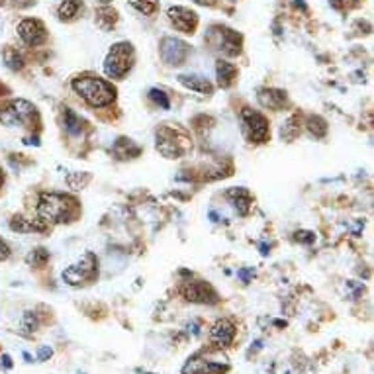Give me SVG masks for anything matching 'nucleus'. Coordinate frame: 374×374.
<instances>
[{
	"mask_svg": "<svg viewBox=\"0 0 374 374\" xmlns=\"http://www.w3.org/2000/svg\"><path fill=\"white\" fill-rule=\"evenodd\" d=\"M73 90L92 108L110 106L112 102L116 100V88L108 81L98 79V77H90V75L77 77L73 81Z\"/></svg>",
	"mask_w": 374,
	"mask_h": 374,
	"instance_id": "1",
	"label": "nucleus"
},
{
	"mask_svg": "<svg viewBox=\"0 0 374 374\" xmlns=\"http://www.w3.org/2000/svg\"><path fill=\"white\" fill-rule=\"evenodd\" d=\"M77 202L65 195L43 192L38 200V216L43 223H65L73 220Z\"/></svg>",
	"mask_w": 374,
	"mask_h": 374,
	"instance_id": "2",
	"label": "nucleus"
},
{
	"mask_svg": "<svg viewBox=\"0 0 374 374\" xmlns=\"http://www.w3.org/2000/svg\"><path fill=\"white\" fill-rule=\"evenodd\" d=\"M134 61H136V53H134L132 43H116V45H112V49L104 59V73L110 79H124L134 67Z\"/></svg>",
	"mask_w": 374,
	"mask_h": 374,
	"instance_id": "3",
	"label": "nucleus"
},
{
	"mask_svg": "<svg viewBox=\"0 0 374 374\" xmlns=\"http://www.w3.org/2000/svg\"><path fill=\"white\" fill-rule=\"evenodd\" d=\"M206 43L210 45V49H214L222 55L236 57L241 53L243 38H241V34H237L236 29L218 24L206 32Z\"/></svg>",
	"mask_w": 374,
	"mask_h": 374,
	"instance_id": "4",
	"label": "nucleus"
},
{
	"mask_svg": "<svg viewBox=\"0 0 374 374\" xmlns=\"http://www.w3.org/2000/svg\"><path fill=\"white\" fill-rule=\"evenodd\" d=\"M34 120H38L36 106L28 100H12L6 108L0 110V122L8 127H32Z\"/></svg>",
	"mask_w": 374,
	"mask_h": 374,
	"instance_id": "5",
	"label": "nucleus"
},
{
	"mask_svg": "<svg viewBox=\"0 0 374 374\" xmlns=\"http://www.w3.org/2000/svg\"><path fill=\"white\" fill-rule=\"evenodd\" d=\"M98 277V259L95 253H84L81 261L71 264L69 269L63 271V280L71 286H81L86 282H92Z\"/></svg>",
	"mask_w": 374,
	"mask_h": 374,
	"instance_id": "6",
	"label": "nucleus"
},
{
	"mask_svg": "<svg viewBox=\"0 0 374 374\" xmlns=\"http://www.w3.org/2000/svg\"><path fill=\"white\" fill-rule=\"evenodd\" d=\"M241 127H243V136L251 143H264L271 138V125L269 120L264 118L261 112L243 108L241 110Z\"/></svg>",
	"mask_w": 374,
	"mask_h": 374,
	"instance_id": "7",
	"label": "nucleus"
},
{
	"mask_svg": "<svg viewBox=\"0 0 374 374\" xmlns=\"http://www.w3.org/2000/svg\"><path fill=\"white\" fill-rule=\"evenodd\" d=\"M157 149L165 155L166 159H179L190 149L188 139L173 127L157 129Z\"/></svg>",
	"mask_w": 374,
	"mask_h": 374,
	"instance_id": "8",
	"label": "nucleus"
},
{
	"mask_svg": "<svg viewBox=\"0 0 374 374\" xmlns=\"http://www.w3.org/2000/svg\"><path fill=\"white\" fill-rule=\"evenodd\" d=\"M180 294L184 296V300L192 302V304H218L220 296L218 292L210 286L204 280H188L182 284Z\"/></svg>",
	"mask_w": 374,
	"mask_h": 374,
	"instance_id": "9",
	"label": "nucleus"
},
{
	"mask_svg": "<svg viewBox=\"0 0 374 374\" xmlns=\"http://www.w3.org/2000/svg\"><path fill=\"white\" fill-rule=\"evenodd\" d=\"M229 371V364L225 357H218V359H200V355H196L188 362L184 364L182 374H225Z\"/></svg>",
	"mask_w": 374,
	"mask_h": 374,
	"instance_id": "10",
	"label": "nucleus"
},
{
	"mask_svg": "<svg viewBox=\"0 0 374 374\" xmlns=\"http://www.w3.org/2000/svg\"><path fill=\"white\" fill-rule=\"evenodd\" d=\"M18 36L29 47H38L47 42V28L38 18H26L18 24Z\"/></svg>",
	"mask_w": 374,
	"mask_h": 374,
	"instance_id": "11",
	"label": "nucleus"
},
{
	"mask_svg": "<svg viewBox=\"0 0 374 374\" xmlns=\"http://www.w3.org/2000/svg\"><path fill=\"white\" fill-rule=\"evenodd\" d=\"M188 53H190L188 43L182 42L179 38H165L161 42V59L165 61L166 65L179 67L186 61Z\"/></svg>",
	"mask_w": 374,
	"mask_h": 374,
	"instance_id": "12",
	"label": "nucleus"
},
{
	"mask_svg": "<svg viewBox=\"0 0 374 374\" xmlns=\"http://www.w3.org/2000/svg\"><path fill=\"white\" fill-rule=\"evenodd\" d=\"M166 14H169V22L179 32H182V34H195L196 26H198V16L190 8L173 6V8H169Z\"/></svg>",
	"mask_w": 374,
	"mask_h": 374,
	"instance_id": "13",
	"label": "nucleus"
},
{
	"mask_svg": "<svg viewBox=\"0 0 374 374\" xmlns=\"http://www.w3.org/2000/svg\"><path fill=\"white\" fill-rule=\"evenodd\" d=\"M236 339V323L232 319H218L210 332V341L216 349H227Z\"/></svg>",
	"mask_w": 374,
	"mask_h": 374,
	"instance_id": "14",
	"label": "nucleus"
},
{
	"mask_svg": "<svg viewBox=\"0 0 374 374\" xmlns=\"http://www.w3.org/2000/svg\"><path fill=\"white\" fill-rule=\"evenodd\" d=\"M257 98L263 108H271V110H280L286 104V92L280 88H261Z\"/></svg>",
	"mask_w": 374,
	"mask_h": 374,
	"instance_id": "15",
	"label": "nucleus"
},
{
	"mask_svg": "<svg viewBox=\"0 0 374 374\" xmlns=\"http://www.w3.org/2000/svg\"><path fill=\"white\" fill-rule=\"evenodd\" d=\"M179 83L195 92H200V95H212L214 92V86L210 83L208 79L204 77H198V75H180Z\"/></svg>",
	"mask_w": 374,
	"mask_h": 374,
	"instance_id": "16",
	"label": "nucleus"
},
{
	"mask_svg": "<svg viewBox=\"0 0 374 374\" xmlns=\"http://www.w3.org/2000/svg\"><path fill=\"white\" fill-rule=\"evenodd\" d=\"M216 77H218V84H220L222 88H229L237 77L236 65H234V63H229V61H223V59H220V61L216 63Z\"/></svg>",
	"mask_w": 374,
	"mask_h": 374,
	"instance_id": "17",
	"label": "nucleus"
},
{
	"mask_svg": "<svg viewBox=\"0 0 374 374\" xmlns=\"http://www.w3.org/2000/svg\"><path fill=\"white\" fill-rule=\"evenodd\" d=\"M83 12V2L81 0H63L57 8V16L63 22H73L77 16Z\"/></svg>",
	"mask_w": 374,
	"mask_h": 374,
	"instance_id": "18",
	"label": "nucleus"
},
{
	"mask_svg": "<svg viewBox=\"0 0 374 374\" xmlns=\"http://www.w3.org/2000/svg\"><path fill=\"white\" fill-rule=\"evenodd\" d=\"M10 229L18 232V234H32V232H43L45 223L42 220H26L22 216H16L10 222Z\"/></svg>",
	"mask_w": 374,
	"mask_h": 374,
	"instance_id": "19",
	"label": "nucleus"
},
{
	"mask_svg": "<svg viewBox=\"0 0 374 374\" xmlns=\"http://www.w3.org/2000/svg\"><path fill=\"white\" fill-rule=\"evenodd\" d=\"M97 26L100 29H104V32H108L112 29L116 24H118V12L110 8L108 4H104V6H100L97 10Z\"/></svg>",
	"mask_w": 374,
	"mask_h": 374,
	"instance_id": "20",
	"label": "nucleus"
},
{
	"mask_svg": "<svg viewBox=\"0 0 374 374\" xmlns=\"http://www.w3.org/2000/svg\"><path fill=\"white\" fill-rule=\"evenodd\" d=\"M227 198L234 202V206H236V210L241 216H245L249 212L251 195L245 188H232V190H227Z\"/></svg>",
	"mask_w": 374,
	"mask_h": 374,
	"instance_id": "21",
	"label": "nucleus"
},
{
	"mask_svg": "<svg viewBox=\"0 0 374 374\" xmlns=\"http://www.w3.org/2000/svg\"><path fill=\"white\" fill-rule=\"evenodd\" d=\"M114 153L120 157V159H134V157H138L141 149H139L138 145L132 141V139H118L116 141V145H114Z\"/></svg>",
	"mask_w": 374,
	"mask_h": 374,
	"instance_id": "22",
	"label": "nucleus"
},
{
	"mask_svg": "<svg viewBox=\"0 0 374 374\" xmlns=\"http://www.w3.org/2000/svg\"><path fill=\"white\" fill-rule=\"evenodd\" d=\"M306 127H308L312 138L321 139L327 136V122L321 116H310L308 122H306Z\"/></svg>",
	"mask_w": 374,
	"mask_h": 374,
	"instance_id": "23",
	"label": "nucleus"
},
{
	"mask_svg": "<svg viewBox=\"0 0 374 374\" xmlns=\"http://www.w3.org/2000/svg\"><path fill=\"white\" fill-rule=\"evenodd\" d=\"M298 134H300V118L298 116H290L280 127V138L292 141V139L298 138Z\"/></svg>",
	"mask_w": 374,
	"mask_h": 374,
	"instance_id": "24",
	"label": "nucleus"
},
{
	"mask_svg": "<svg viewBox=\"0 0 374 374\" xmlns=\"http://www.w3.org/2000/svg\"><path fill=\"white\" fill-rule=\"evenodd\" d=\"M2 57H4V63H6L8 69L20 71L24 67V59H22V55L18 53V49H14V47H6Z\"/></svg>",
	"mask_w": 374,
	"mask_h": 374,
	"instance_id": "25",
	"label": "nucleus"
},
{
	"mask_svg": "<svg viewBox=\"0 0 374 374\" xmlns=\"http://www.w3.org/2000/svg\"><path fill=\"white\" fill-rule=\"evenodd\" d=\"M63 124H65V129L69 132L71 136H79V134H81V118H79L73 110H69V108H65Z\"/></svg>",
	"mask_w": 374,
	"mask_h": 374,
	"instance_id": "26",
	"label": "nucleus"
},
{
	"mask_svg": "<svg viewBox=\"0 0 374 374\" xmlns=\"http://www.w3.org/2000/svg\"><path fill=\"white\" fill-rule=\"evenodd\" d=\"M129 4H132V8H136L143 16H153L159 10L157 0H129Z\"/></svg>",
	"mask_w": 374,
	"mask_h": 374,
	"instance_id": "27",
	"label": "nucleus"
},
{
	"mask_svg": "<svg viewBox=\"0 0 374 374\" xmlns=\"http://www.w3.org/2000/svg\"><path fill=\"white\" fill-rule=\"evenodd\" d=\"M49 261V251L38 247V249H32L28 257H26V263L29 266H43V264Z\"/></svg>",
	"mask_w": 374,
	"mask_h": 374,
	"instance_id": "28",
	"label": "nucleus"
},
{
	"mask_svg": "<svg viewBox=\"0 0 374 374\" xmlns=\"http://www.w3.org/2000/svg\"><path fill=\"white\" fill-rule=\"evenodd\" d=\"M40 327V321H38V314L36 312H26L24 318H22V329L24 333H34Z\"/></svg>",
	"mask_w": 374,
	"mask_h": 374,
	"instance_id": "29",
	"label": "nucleus"
},
{
	"mask_svg": "<svg viewBox=\"0 0 374 374\" xmlns=\"http://www.w3.org/2000/svg\"><path fill=\"white\" fill-rule=\"evenodd\" d=\"M149 98L151 100H155L161 108H165V110H169V106H171V102H169V98H166V95L163 92V90H157V88H153L151 92H149Z\"/></svg>",
	"mask_w": 374,
	"mask_h": 374,
	"instance_id": "30",
	"label": "nucleus"
},
{
	"mask_svg": "<svg viewBox=\"0 0 374 374\" xmlns=\"http://www.w3.org/2000/svg\"><path fill=\"white\" fill-rule=\"evenodd\" d=\"M10 257V247L0 239V261H6Z\"/></svg>",
	"mask_w": 374,
	"mask_h": 374,
	"instance_id": "31",
	"label": "nucleus"
},
{
	"mask_svg": "<svg viewBox=\"0 0 374 374\" xmlns=\"http://www.w3.org/2000/svg\"><path fill=\"white\" fill-rule=\"evenodd\" d=\"M51 355H53V351H51L49 347H42V349H40V353H38V359L47 360Z\"/></svg>",
	"mask_w": 374,
	"mask_h": 374,
	"instance_id": "32",
	"label": "nucleus"
},
{
	"mask_svg": "<svg viewBox=\"0 0 374 374\" xmlns=\"http://www.w3.org/2000/svg\"><path fill=\"white\" fill-rule=\"evenodd\" d=\"M18 8H28V6H32V4H36V0H12Z\"/></svg>",
	"mask_w": 374,
	"mask_h": 374,
	"instance_id": "33",
	"label": "nucleus"
},
{
	"mask_svg": "<svg viewBox=\"0 0 374 374\" xmlns=\"http://www.w3.org/2000/svg\"><path fill=\"white\" fill-rule=\"evenodd\" d=\"M196 4H200V6H214L218 0H195Z\"/></svg>",
	"mask_w": 374,
	"mask_h": 374,
	"instance_id": "34",
	"label": "nucleus"
},
{
	"mask_svg": "<svg viewBox=\"0 0 374 374\" xmlns=\"http://www.w3.org/2000/svg\"><path fill=\"white\" fill-rule=\"evenodd\" d=\"M249 275L251 271H239V277L243 278V282H249Z\"/></svg>",
	"mask_w": 374,
	"mask_h": 374,
	"instance_id": "35",
	"label": "nucleus"
},
{
	"mask_svg": "<svg viewBox=\"0 0 374 374\" xmlns=\"http://www.w3.org/2000/svg\"><path fill=\"white\" fill-rule=\"evenodd\" d=\"M0 360H4V366H6V369H10V366H12V362H10V357H8V355H4Z\"/></svg>",
	"mask_w": 374,
	"mask_h": 374,
	"instance_id": "36",
	"label": "nucleus"
},
{
	"mask_svg": "<svg viewBox=\"0 0 374 374\" xmlns=\"http://www.w3.org/2000/svg\"><path fill=\"white\" fill-rule=\"evenodd\" d=\"M98 2H100V4H102V6H104V4H110L112 0H98Z\"/></svg>",
	"mask_w": 374,
	"mask_h": 374,
	"instance_id": "37",
	"label": "nucleus"
},
{
	"mask_svg": "<svg viewBox=\"0 0 374 374\" xmlns=\"http://www.w3.org/2000/svg\"><path fill=\"white\" fill-rule=\"evenodd\" d=\"M2 182H4V175H2V171H0V186H2Z\"/></svg>",
	"mask_w": 374,
	"mask_h": 374,
	"instance_id": "38",
	"label": "nucleus"
},
{
	"mask_svg": "<svg viewBox=\"0 0 374 374\" xmlns=\"http://www.w3.org/2000/svg\"><path fill=\"white\" fill-rule=\"evenodd\" d=\"M345 2H351V4H357V2H360V0H345Z\"/></svg>",
	"mask_w": 374,
	"mask_h": 374,
	"instance_id": "39",
	"label": "nucleus"
},
{
	"mask_svg": "<svg viewBox=\"0 0 374 374\" xmlns=\"http://www.w3.org/2000/svg\"><path fill=\"white\" fill-rule=\"evenodd\" d=\"M0 6H4V0H0Z\"/></svg>",
	"mask_w": 374,
	"mask_h": 374,
	"instance_id": "40",
	"label": "nucleus"
}]
</instances>
